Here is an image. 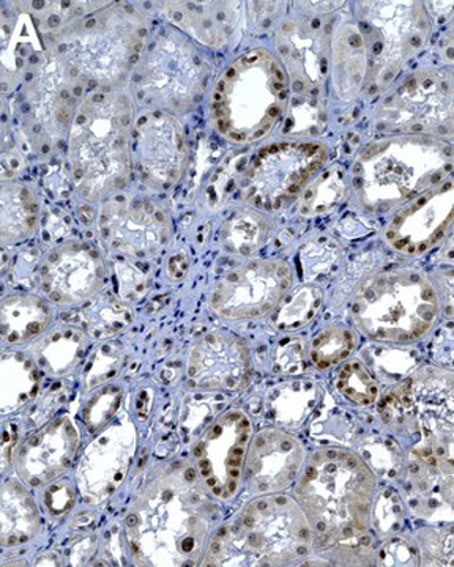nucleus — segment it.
I'll use <instances>...</instances> for the list:
<instances>
[{
	"label": "nucleus",
	"instance_id": "f257e3e1",
	"mask_svg": "<svg viewBox=\"0 0 454 567\" xmlns=\"http://www.w3.org/2000/svg\"><path fill=\"white\" fill-rule=\"evenodd\" d=\"M383 423L411 442L407 475L413 491L454 509V374L416 372L383 399Z\"/></svg>",
	"mask_w": 454,
	"mask_h": 567
},
{
	"label": "nucleus",
	"instance_id": "f03ea898",
	"mask_svg": "<svg viewBox=\"0 0 454 567\" xmlns=\"http://www.w3.org/2000/svg\"><path fill=\"white\" fill-rule=\"evenodd\" d=\"M375 476L351 451L323 447L311 454L297 484V502L316 543L360 557L371 546Z\"/></svg>",
	"mask_w": 454,
	"mask_h": 567
},
{
	"label": "nucleus",
	"instance_id": "7ed1b4c3",
	"mask_svg": "<svg viewBox=\"0 0 454 567\" xmlns=\"http://www.w3.org/2000/svg\"><path fill=\"white\" fill-rule=\"evenodd\" d=\"M215 511L195 470H169L159 476L125 518L137 565L196 566L203 558Z\"/></svg>",
	"mask_w": 454,
	"mask_h": 567
},
{
	"label": "nucleus",
	"instance_id": "20e7f679",
	"mask_svg": "<svg viewBox=\"0 0 454 567\" xmlns=\"http://www.w3.org/2000/svg\"><path fill=\"white\" fill-rule=\"evenodd\" d=\"M133 103L118 89H96L78 103L69 130L74 188L89 203L121 192L132 177Z\"/></svg>",
	"mask_w": 454,
	"mask_h": 567
},
{
	"label": "nucleus",
	"instance_id": "39448f33",
	"mask_svg": "<svg viewBox=\"0 0 454 567\" xmlns=\"http://www.w3.org/2000/svg\"><path fill=\"white\" fill-rule=\"evenodd\" d=\"M314 544L299 502L270 494L249 502L233 525L219 529L204 565L289 566L307 558Z\"/></svg>",
	"mask_w": 454,
	"mask_h": 567
},
{
	"label": "nucleus",
	"instance_id": "423d86ee",
	"mask_svg": "<svg viewBox=\"0 0 454 567\" xmlns=\"http://www.w3.org/2000/svg\"><path fill=\"white\" fill-rule=\"evenodd\" d=\"M288 74L270 51L252 50L230 63L215 85L211 121L236 144L266 140L285 117Z\"/></svg>",
	"mask_w": 454,
	"mask_h": 567
},
{
	"label": "nucleus",
	"instance_id": "0eeeda50",
	"mask_svg": "<svg viewBox=\"0 0 454 567\" xmlns=\"http://www.w3.org/2000/svg\"><path fill=\"white\" fill-rule=\"evenodd\" d=\"M454 152L433 137L404 136L372 144L360 155L355 183L364 207L389 212L454 175Z\"/></svg>",
	"mask_w": 454,
	"mask_h": 567
},
{
	"label": "nucleus",
	"instance_id": "6e6552de",
	"mask_svg": "<svg viewBox=\"0 0 454 567\" xmlns=\"http://www.w3.org/2000/svg\"><path fill=\"white\" fill-rule=\"evenodd\" d=\"M143 33V21L132 9L102 7L66 25L55 55L74 81L118 89L140 65Z\"/></svg>",
	"mask_w": 454,
	"mask_h": 567
},
{
	"label": "nucleus",
	"instance_id": "1a4fd4ad",
	"mask_svg": "<svg viewBox=\"0 0 454 567\" xmlns=\"http://www.w3.org/2000/svg\"><path fill=\"white\" fill-rule=\"evenodd\" d=\"M353 323L375 341H419L438 316V297L422 271L393 270L371 276L360 286L351 306Z\"/></svg>",
	"mask_w": 454,
	"mask_h": 567
},
{
	"label": "nucleus",
	"instance_id": "9d476101",
	"mask_svg": "<svg viewBox=\"0 0 454 567\" xmlns=\"http://www.w3.org/2000/svg\"><path fill=\"white\" fill-rule=\"evenodd\" d=\"M136 71L137 100L173 115L195 106L208 73L195 44L174 29L155 37Z\"/></svg>",
	"mask_w": 454,
	"mask_h": 567
},
{
	"label": "nucleus",
	"instance_id": "9b49d317",
	"mask_svg": "<svg viewBox=\"0 0 454 567\" xmlns=\"http://www.w3.org/2000/svg\"><path fill=\"white\" fill-rule=\"evenodd\" d=\"M360 28L367 41V87L381 92L389 87L405 63L430 39V17L422 3H360Z\"/></svg>",
	"mask_w": 454,
	"mask_h": 567
},
{
	"label": "nucleus",
	"instance_id": "f8f14e48",
	"mask_svg": "<svg viewBox=\"0 0 454 567\" xmlns=\"http://www.w3.org/2000/svg\"><path fill=\"white\" fill-rule=\"evenodd\" d=\"M375 121L386 132L453 140V71L422 70L413 74L383 100Z\"/></svg>",
	"mask_w": 454,
	"mask_h": 567
},
{
	"label": "nucleus",
	"instance_id": "ddd939ff",
	"mask_svg": "<svg viewBox=\"0 0 454 567\" xmlns=\"http://www.w3.org/2000/svg\"><path fill=\"white\" fill-rule=\"evenodd\" d=\"M329 151L319 142H278L260 148L241 185V199L278 210L308 188L327 162Z\"/></svg>",
	"mask_w": 454,
	"mask_h": 567
},
{
	"label": "nucleus",
	"instance_id": "4468645a",
	"mask_svg": "<svg viewBox=\"0 0 454 567\" xmlns=\"http://www.w3.org/2000/svg\"><path fill=\"white\" fill-rule=\"evenodd\" d=\"M251 439V423L241 410H229L208 425L193 453L207 492L223 499L236 494Z\"/></svg>",
	"mask_w": 454,
	"mask_h": 567
},
{
	"label": "nucleus",
	"instance_id": "2eb2a0df",
	"mask_svg": "<svg viewBox=\"0 0 454 567\" xmlns=\"http://www.w3.org/2000/svg\"><path fill=\"white\" fill-rule=\"evenodd\" d=\"M292 286L289 265L258 259L223 276L210 306L226 319H260L285 300Z\"/></svg>",
	"mask_w": 454,
	"mask_h": 567
},
{
	"label": "nucleus",
	"instance_id": "dca6fc26",
	"mask_svg": "<svg viewBox=\"0 0 454 567\" xmlns=\"http://www.w3.org/2000/svg\"><path fill=\"white\" fill-rule=\"evenodd\" d=\"M136 153L144 182L156 192L174 188L188 167V142L176 115L152 111L136 123Z\"/></svg>",
	"mask_w": 454,
	"mask_h": 567
},
{
	"label": "nucleus",
	"instance_id": "f3484780",
	"mask_svg": "<svg viewBox=\"0 0 454 567\" xmlns=\"http://www.w3.org/2000/svg\"><path fill=\"white\" fill-rule=\"evenodd\" d=\"M454 226V175L405 204L393 216L385 238L394 251L422 256Z\"/></svg>",
	"mask_w": 454,
	"mask_h": 567
},
{
	"label": "nucleus",
	"instance_id": "a211bd4d",
	"mask_svg": "<svg viewBox=\"0 0 454 567\" xmlns=\"http://www.w3.org/2000/svg\"><path fill=\"white\" fill-rule=\"evenodd\" d=\"M100 235L111 248L135 259L154 256L169 238L166 213L151 199L121 197L103 205Z\"/></svg>",
	"mask_w": 454,
	"mask_h": 567
},
{
	"label": "nucleus",
	"instance_id": "6ab92c4d",
	"mask_svg": "<svg viewBox=\"0 0 454 567\" xmlns=\"http://www.w3.org/2000/svg\"><path fill=\"white\" fill-rule=\"evenodd\" d=\"M136 450L135 425L128 417L111 423L85 447L78 466V488L93 502H102L121 486Z\"/></svg>",
	"mask_w": 454,
	"mask_h": 567
},
{
	"label": "nucleus",
	"instance_id": "aec40b11",
	"mask_svg": "<svg viewBox=\"0 0 454 567\" xmlns=\"http://www.w3.org/2000/svg\"><path fill=\"white\" fill-rule=\"evenodd\" d=\"M305 450L288 432L267 427L252 436L245 473L252 494L286 491L303 472Z\"/></svg>",
	"mask_w": 454,
	"mask_h": 567
},
{
	"label": "nucleus",
	"instance_id": "412c9836",
	"mask_svg": "<svg viewBox=\"0 0 454 567\" xmlns=\"http://www.w3.org/2000/svg\"><path fill=\"white\" fill-rule=\"evenodd\" d=\"M186 374L193 388L244 390L251 377L248 347L233 334H207L193 347Z\"/></svg>",
	"mask_w": 454,
	"mask_h": 567
},
{
	"label": "nucleus",
	"instance_id": "4be33fe9",
	"mask_svg": "<svg viewBox=\"0 0 454 567\" xmlns=\"http://www.w3.org/2000/svg\"><path fill=\"white\" fill-rule=\"evenodd\" d=\"M104 264L92 246L63 245L48 256L40 281L55 305H76L87 300L102 286Z\"/></svg>",
	"mask_w": 454,
	"mask_h": 567
},
{
	"label": "nucleus",
	"instance_id": "5701e85b",
	"mask_svg": "<svg viewBox=\"0 0 454 567\" xmlns=\"http://www.w3.org/2000/svg\"><path fill=\"white\" fill-rule=\"evenodd\" d=\"M80 446V431L61 416L29 436L18 453L17 468L25 484L43 487L72 466Z\"/></svg>",
	"mask_w": 454,
	"mask_h": 567
},
{
	"label": "nucleus",
	"instance_id": "b1692460",
	"mask_svg": "<svg viewBox=\"0 0 454 567\" xmlns=\"http://www.w3.org/2000/svg\"><path fill=\"white\" fill-rule=\"evenodd\" d=\"M279 61L300 87L314 91L326 78L327 33L316 21L289 20L275 40Z\"/></svg>",
	"mask_w": 454,
	"mask_h": 567
},
{
	"label": "nucleus",
	"instance_id": "393cba45",
	"mask_svg": "<svg viewBox=\"0 0 454 567\" xmlns=\"http://www.w3.org/2000/svg\"><path fill=\"white\" fill-rule=\"evenodd\" d=\"M72 82L76 81L70 76L61 59L52 55L29 87L33 114L50 136H61L72 125L74 111L80 103L70 87Z\"/></svg>",
	"mask_w": 454,
	"mask_h": 567
},
{
	"label": "nucleus",
	"instance_id": "a878e982",
	"mask_svg": "<svg viewBox=\"0 0 454 567\" xmlns=\"http://www.w3.org/2000/svg\"><path fill=\"white\" fill-rule=\"evenodd\" d=\"M238 3L166 2L165 14L174 25L206 47H225L236 33Z\"/></svg>",
	"mask_w": 454,
	"mask_h": 567
},
{
	"label": "nucleus",
	"instance_id": "bb28decb",
	"mask_svg": "<svg viewBox=\"0 0 454 567\" xmlns=\"http://www.w3.org/2000/svg\"><path fill=\"white\" fill-rule=\"evenodd\" d=\"M367 41L359 22L344 21L331 39V76L333 89L342 102H351L367 84Z\"/></svg>",
	"mask_w": 454,
	"mask_h": 567
},
{
	"label": "nucleus",
	"instance_id": "cd10ccee",
	"mask_svg": "<svg viewBox=\"0 0 454 567\" xmlns=\"http://www.w3.org/2000/svg\"><path fill=\"white\" fill-rule=\"evenodd\" d=\"M40 528L39 506L17 481L3 484L0 492V546L29 543Z\"/></svg>",
	"mask_w": 454,
	"mask_h": 567
},
{
	"label": "nucleus",
	"instance_id": "c85d7f7f",
	"mask_svg": "<svg viewBox=\"0 0 454 567\" xmlns=\"http://www.w3.org/2000/svg\"><path fill=\"white\" fill-rule=\"evenodd\" d=\"M50 322V306L33 295H9L0 305V333L6 344H25L42 334Z\"/></svg>",
	"mask_w": 454,
	"mask_h": 567
},
{
	"label": "nucleus",
	"instance_id": "c756f323",
	"mask_svg": "<svg viewBox=\"0 0 454 567\" xmlns=\"http://www.w3.org/2000/svg\"><path fill=\"white\" fill-rule=\"evenodd\" d=\"M39 200L21 183H2L0 188V240L18 244L31 237L39 224Z\"/></svg>",
	"mask_w": 454,
	"mask_h": 567
},
{
	"label": "nucleus",
	"instance_id": "7c9ffc66",
	"mask_svg": "<svg viewBox=\"0 0 454 567\" xmlns=\"http://www.w3.org/2000/svg\"><path fill=\"white\" fill-rule=\"evenodd\" d=\"M85 346H87V339L84 333L74 328H63L44 336L42 341L33 346L35 347L33 353H35L37 364L42 365L50 374L59 375L72 371L74 365L83 360Z\"/></svg>",
	"mask_w": 454,
	"mask_h": 567
},
{
	"label": "nucleus",
	"instance_id": "2f4dec72",
	"mask_svg": "<svg viewBox=\"0 0 454 567\" xmlns=\"http://www.w3.org/2000/svg\"><path fill=\"white\" fill-rule=\"evenodd\" d=\"M269 221L252 208L234 213L223 224L221 245L227 252L251 256L269 241Z\"/></svg>",
	"mask_w": 454,
	"mask_h": 567
},
{
	"label": "nucleus",
	"instance_id": "473e14b6",
	"mask_svg": "<svg viewBox=\"0 0 454 567\" xmlns=\"http://www.w3.org/2000/svg\"><path fill=\"white\" fill-rule=\"evenodd\" d=\"M39 390V371L25 358L10 357L2 360L0 398L3 412H11L31 401Z\"/></svg>",
	"mask_w": 454,
	"mask_h": 567
},
{
	"label": "nucleus",
	"instance_id": "72a5a7b5",
	"mask_svg": "<svg viewBox=\"0 0 454 567\" xmlns=\"http://www.w3.org/2000/svg\"><path fill=\"white\" fill-rule=\"evenodd\" d=\"M275 324L279 330H296L310 322L322 303L318 287L300 286L281 301Z\"/></svg>",
	"mask_w": 454,
	"mask_h": 567
},
{
	"label": "nucleus",
	"instance_id": "f704fd0d",
	"mask_svg": "<svg viewBox=\"0 0 454 567\" xmlns=\"http://www.w3.org/2000/svg\"><path fill=\"white\" fill-rule=\"evenodd\" d=\"M355 349V336L348 328L330 327L312 341L310 357L316 368L327 369L348 360Z\"/></svg>",
	"mask_w": 454,
	"mask_h": 567
},
{
	"label": "nucleus",
	"instance_id": "c9c22d12",
	"mask_svg": "<svg viewBox=\"0 0 454 567\" xmlns=\"http://www.w3.org/2000/svg\"><path fill=\"white\" fill-rule=\"evenodd\" d=\"M338 390L353 404L370 406L379 399V385L367 365L351 361L338 374Z\"/></svg>",
	"mask_w": 454,
	"mask_h": 567
},
{
	"label": "nucleus",
	"instance_id": "e433bc0d",
	"mask_svg": "<svg viewBox=\"0 0 454 567\" xmlns=\"http://www.w3.org/2000/svg\"><path fill=\"white\" fill-rule=\"evenodd\" d=\"M419 548L424 566H454V524L420 533Z\"/></svg>",
	"mask_w": 454,
	"mask_h": 567
},
{
	"label": "nucleus",
	"instance_id": "4c0bfd02",
	"mask_svg": "<svg viewBox=\"0 0 454 567\" xmlns=\"http://www.w3.org/2000/svg\"><path fill=\"white\" fill-rule=\"evenodd\" d=\"M121 390L114 386L104 388L95 398L91 399L84 412L85 425H87L89 431L96 432L100 427L110 423L118 406H121Z\"/></svg>",
	"mask_w": 454,
	"mask_h": 567
},
{
	"label": "nucleus",
	"instance_id": "58836bf2",
	"mask_svg": "<svg viewBox=\"0 0 454 567\" xmlns=\"http://www.w3.org/2000/svg\"><path fill=\"white\" fill-rule=\"evenodd\" d=\"M420 548L412 546L403 537H393L381 548L378 555V565L381 566H416L422 561L419 557Z\"/></svg>",
	"mask_w": 454,
	"mask_h": 567
},
{
	"label": "nucleus",
	"instance_id": "ea45409f",
	"mask_svg": "<svg viewBox=\"0 0 454 567\" xmlns=\"http://www.w3.org/2000/svg\"><path fill=\"white\" fill-rule=\"evenodd\" d=\"M275 368L281 374H299L305 368V342L296 338L281 342L275 357Z\"/></svg>",
	"mask_w": 454,
	"mask_h": 567
},
{
	"label": "nucleus",
	"instance_id": "a19ab883",
	"mask_svg": "<svg viewBox=\"0 0 454 567\" xmlns=\"http://www.w3.org/2000/svg\"><path fill=\"white\" fill-rule=\"evenodd\" d=\"M74 488L69 483H59L52 486L47 494V506L50 513L61 514L69 513L74 505Z\"/></svg>",
	"mask_w": 454,
	"mask_h": 567
},
{
	"label": "nucleus",
	"instance_id": "79ce46f5",
	"mask_svg": "<svg viewBox=\"0 0 454 567\" xmlns=\"http://www.w3.org/2000/svg\"><path fill=\"white\" fill-rule=\"evenodd\" d=\"M441 51L444 61L448 63V65L454 66V18L453 21L450 22L448 28H446L444 37H442Z\"/></svg>",
	"mask_w": 454,
	"mask_h": 567
},
{
	"label": "nucleus",
	"instance_id": "37998d69",
	"mask_svg": "<svg viewBox=\"0 0 454 567\" xmlns=\"http://www.w3.org/2000/svg\"><path fill=\"white\" fill-rule=\"evenodd\" d=\"M167 270H169L171 278H184L186 270H188V260H186L185 256L178 254V256H174L173 259H171Z\"/></svg>",
	"mask_w": 454,
	"mask_h": 567
}]
</instances>
